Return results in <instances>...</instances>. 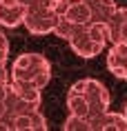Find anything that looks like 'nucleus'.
Wrapping results in <instances>:
<instances>
[{"mask_svg": "<svg viewBox=\"0 0 127 131\" xmlns=\"http://www.w3.org/2000/svg\"><path fill=\"white\" fill-rule=\"evenodd\" d=\"M67 107L71 116L92 120L94 116L109 109V91L100 80L83 78L67 91Z\"/></svg>", "mask_w": 127, "mask_h": 131, "instance_id": "1", "label": "nucleus"}, {"mask_svg": "<svg viewBox=\"0 0 127 131\" xmlns=\"http://www.w3.org/2000/svg\"><path fill=\"white\" fill-rule=\"evenodd\" d=\"M40 104H42V89L9 80L7 89H5V116L0 120V131H9L11 118L22 116V113L34 111V109H40Z\"/></svg>", "mask_w": 127, "mask_h": 131, "instance_id": "2", "label": "nucleus"}, {"mask_svg": "<svg viewBox=\"0 0 127 131\" xmlns=\"http://www.w3.org/2000/svg\"><path fill=\"white\" fill-rule=\"evenodd\" d=\"M9 80L20 84H31L36 89H45L51 80V62L42 53H27L18 56L9 69Z\"/></svg>", "mask_w": 127, "mask_h": 131, "instance_id": "3", "label": "nucleus"}, {"mask_svg": "<svg viewBox=\"0 0 127 131\" xmlns=\"http://www.w3.org/2000/svg\"><path fill=\"white\" fill-rule=\"evenodd\" d=\"M67 42L74 49V53H78L80 58H96L109 42L107 25L105 22H87L85 27L76 29L67 38Z\"/></svg>", "mask_w": 127, "mask_h": 131, "instance_id": "4", "label": "nucleus"}, {"mask_svg": "<svg viewBox=\"0 0 127 131\" xmlns=\"http://www.w3.org/2000/svg\"><path fill=\"white\" fill-rule=\"evenodd\" d=\"M58 22V14L51 7H36V9H25V18L22 25L29 34L34 36H47L54 34Z\"/></svg>", "mask_w": 127, "mask_h": 131, "instance_id": "5", "label": "nucleus"}, {"mask_svg": "<svg viewBox=\"0 0 127 131\" xmlns=\"http://www.w3.org/2000/svg\"><path fill=\"white\" fill-rule=\"evenodd\" d=\"M58 20L71 25L74 29H80L87 22H92V16L83 0H65L63 7L58 9Z\"/></svg>", "mask_w": 127, "mask_h": 131, "instance_id": "6", "label": "nucleus"}, {"mask_svg": "<svg viewBox=\"0 0 127 131\" xmlns=\"http://www.w3.org/2000/svg\"><path fill=\"white\" fill-rule=\"evenodd\" d=\"M107 69L120 80H127V42H112L107 51Z\"/></svg>", "mask_w": 127, "mask_h": 131, "instance_id": "7", "label": "nucleus"}, {"mask_svg": "<svg viewBox=\"0 0 127 131\" xmlns=\"http://www.w3.org/2000/svg\"><path fill=\"white\" fill-rule=\"evenodd\" d=\"M47 127H49L47 118L42 116L40 109H34V111L22 113V116H16L9 122V131H45Z\"/></svg>", "mask_w": 127, "mask_h": 131, "instance_id": "8", "label": "nucleus"}, {"mask_svg": "<svg viewBox=\"0 0 127 131\" xmlns=\"http://www.w3.org/2000/svg\"><path fill=\"white\" fill-rule=\"evenodd\" d=\"M105 25L109 42H127V7H116Z\"/></svg>", "mask_w": 127, "mask_h": 131, "instance_id": "9", "label": "nucleus"}, {"mask_svg": "<svg viewBox=\"0 0 127 131\" xmlns=\"http://www.w3.org/2000/svg\"><path fill=\"white\" fill-rule=\"evenodd\" d=\"M92 131H127V120L123 113H112L107 109L89 120Z\"/></svg>", "mask_w": 127, "mask_h": 131, "instance_id": "10", "label": "nucleus"}, {"mask_svg": "<svg viewBox=\"0 0 127 131\" xmlns=\"http://www.w3.org/2000/svg\"><path fill=\"white\" fill-rule=\"evenodd\" d=\"M25 18V7L20 5V0H0V27L14 29L22 25Z\"/></svg>", "mask_w": 127, "mask_h": 131, "instance_id": "11", "label": "nucleus"}, {"mask_svg": "<svg viewBox=\"0 0 127 131\" xmlns=\"http://www.w3.org/2000/svg\"><path fill=\"white\" fill-rule=\"evenodd\" d=\"M83 2L89 9L92 22H107V18L114 14V9L118 7L114 0H83Z\"/></svg>", "mask_w": 127, "mask_h": 131, "instance_id": "12", "label": "nucleus"}, {"mask_svg": "<svg viewBox=\"0 0 127 131\" xmlns=\"http://www.w3.org/2000/svg\"><path fill=\"white\" fill-rule=\"evenodd\" d=\"M63 129L65 131H92L89 127V120L87 118H78V116H67V120L63 122Z\"/></svg>", "mask_w": 127, "mask_h": 131, "instance_id": "13", "label": "nucleus"}, {"mask_svg": "<svg viewBox=\"0 0 127 131\" xmlns=\"http://www.w3.org/2000/svg\"><path fill=\"white\" fill-rule=\"evenodd\" d=\"M25 9H36V7H51V0H20ZM54 9V7H51Z\"/></svg>", "mask_w": 127, "mask_h": 131, "instance_id": "14", "label": "nucleus"}, {"mask_svg": "<svg viewBox=\"0 0 127 131\" xmlns=\"http://www.w3.org/2000/svg\"><path fill=\"white\" fill-rule=\"evenodd\" d=\"M7 56H9V40H7V36L0 31V60H7Z\"/></svg>", "mask_w": 127, "mask_h": 131, "instance_id": "15", "label": "nucleus"}, {"mask_svg": "<svg viewBox=\"0 0 127 131\" xmlns=\"http://www.w3.org/2000/svg\"><path fill=\"white\" fill-rule=\"evenodd\" d=\"M7 82H0V120H2V116H5V89H7Z\"/></svg>", "mask_w": 127, "mask_h": 131, "instance_id": "16", "label": "nucleus"}, {"mask_svg": "<svg viewBox=\"0 0 127 131\" xmlns=\"http://www.w3.org/2000/svg\"><path fill=\"white\" fill-rule=\"evenodd\" d=\"M9 80V71H7V60H0V82Z\"/></svg>", "mask_w": 127, "mask_h": 131, "instance_id": "17", "label": "nucleus"}, {"mask_svg": "<svg viewBox=\"0 0 127 131\" xmlns=\"http://www.w3.org/2000/svg\"><path fill=\"white\" fill-rule=\"evenodd\" d=\"M123 116H125V120H127V104H125V111H123Z\"/></svg>", "mask_w": 127, "mask_h": 131, "instance_id": "18", "label": "nucleus"}]
</instances>
